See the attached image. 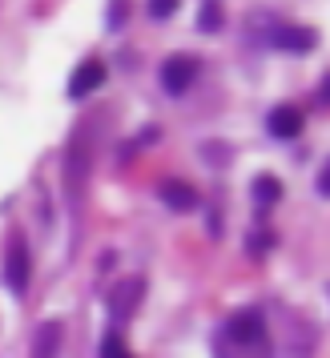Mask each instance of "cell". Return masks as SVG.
<instances>
[{
    "label": "cell",
    "mask_w": 330,
    "mask_h": 358,
    "mask_svg": "<svg viewBox=\"0 0 330 358\" xmlns=\"http://www.w3.org/2000/svg\"><path fill=\"white\" fill-rule=\"evenodd\" d=\"M270 350H274V346H270L266 318L258 310L234 314L214 338V358H270Z\"/></svg>",
    "instance_id": "1"
},
{
    "label": "cell",
    "mask_w": 330,
    "mask_h": 358,
    "mask_svg": "<svg viewBox=\"0 0 330 358\" xmlns=\"http://www.w3.org/2000/svg\"><path fill=\"white\" fill-rule=\"evenodd\" d=\"M157 77H162V89L169 97H182L185 89L198 81V61H194V57H169V61L157 69Z\"/></svg>",
    "instance_id": "2"
},
{
    "label": "cell",
    "mask_w": 330,
    "mask_h": 358,
    "mask_svg": "<svg viewBox=\"0 0 330 358\" xmlns=\"http://www.w3.org/2000/svg\"><path fill=\"white\" fill-rule=\"evenodd\" d=\"M141 294H145V282H141V278H125V282L109 294V314H113V322L133 318V310H137V302H141Z\"/></svg>",
    "instance_id": "3"
},
{
    "label": "cell",
    "mask_w": 330,
    "mask_h": 358,
    "mask_svg": "<svg viewBox=\"0 0 330 358\" xmlns=\"http://www.w3.org/2000/svg\"><path fill=\"white\" fill-rule=\"evenodd\" d=\"M101 85H105V65H101V61H81L77 73L69 77V97L85 101V97H93Z\"/></svg>",
    "instance_id": "4"
},
{
    "label": "cell",
    "mask_w": 330,
    "mask_h": 358,
    "mask_svg": "<svg viewBox=\"0 0 330 358\" xmlns=\"http://www.w3.org/2000/svg\"><path fill=\"white\" fill-rule=\"evenodd\" d=\"M29 274H33V266H29V250H24V242H13L8 245V258H4V282H8V290L24 294L29 290Z\"/></svg>",
    "instance_id": "5"
},
{
    "label": "cell",
    "mask_w": 330,
    "mask_h": 358,
    "mask_svg": "<svg viewBox=\"0 0 330 358\" xmlns=\"http://www.w3.org/2000/svg\"><path fill=\"white\" fill-rule=\"evenodd\" d=\"M157 197H162L169 210H178V213L198 210V189L185 185V181H178V178H165L162 185H157Z\"/></svg>",
    "instance_id": "6"
},
{
    "label": "cell",
    "mask_w": 330,
    "mask_h": 358,
    "mask_svg": "<svg viewBox=\"0 0 330 358\" xmlns=\"http://www.w3.org/2000/svg\"><path fill=\"white\" fill-rule=\"evenodd\" d=\"M266 129L274 133L278 141H294L298 133H302V113H298L294 105H278L274 113L266 117Z\"/></svg>",
    "instance_id": "7"
},
{
    "label": "cell",
    "mask_w": 330,
    "mask_h": 358,
    "mask_svg": "<svg viewBox=\"0 0 330 358\" xmlns=\"http://www.w3.org/2000/svg\"><path fill=\"white\" fill-rule=\"evenodd\" d=\"M61 334H65V326L57 322V318H49V322L36 326V334H33V358H57V350H61Z\"/></svg>",
    "instance_id": "8"
},
{
    "label": "cell",
    "mask_w": 330,
    "mask_h": 358,
    "mask_svg": "<svg viewBox=\"0 0 330 358\" xmlns=\"http://www.w3.org/2000/svg\"><path fill=\"white\" fill-rule=\"evenodd\" d=\"M274 45L282 52H310L318 45V36L310 29H274Z\"/></svg>",
    "instance_id": "9"
},
{
    "label": "cell",
    "mask_w": 330,
    "mask_h": 358,
    "mask_svg": "<svg viewBox=\"0 0 330 358\" xmlns=\"http://www.w3.org/2000/svg\"><path fill=\"white\" fill-rule=\"evenodd\" d=\"M278 197H282V185L270 178V173H262V178L254 181V201H262V206H274Z\"/></svg>",
    "instance_id": "10"
},
{
    "label": "cell",
    "mask_w": 330,
    "mask_h": 358,
    "mask_svg": "<svg viewBox=\"0 0 330 358\" xmlns=\"http://www.w3.org/2000/svg\"><path fill=\"white\" fill-rule=\"evenodd\" d=\"M101 358H133V355L125 350L121 334H105V338H101Z\"/></svg>",
    "instance_id": "11"
},
{
    "label": "cell",
    "mask_w": 330,
    "mask_h": 358,
    "mask_svg": "<svg viewBox=\"0 0 330 358\" xmlns=\"http://www.w3.org/2000/svg\"><path fill=\"white\" fill-rule=\"evenodd\" d=\"M198 29L201 33H217V29H222V8H217V4H206V8H201Z\"/></svg>",
    "instance_id": "12"
},
{
    "label": "cell",
    "mask_w": 330,
    "mask_h": 358,
    "mask_svg": "<svg viewBox=\"0 0 330 358\" xmlns=\"http://www.w3.org/2000/svg\"><path fill=\"white\" fill-rule=\"evenodd\" d=\"M178 8H182V0H149V17L153 20H169Z\"/></svg>",
    "instance_id": "13"
},
{
    "label": "cell",
    "mask_w": 330,
    "mask_h": 358,
    "mask_svg": "<svg viewBox=\"0 0 330 358\" xmlns=\"http://www.w3.org/2000/svg\"><path fill=\"white\" fill-rule=\"evenodd\" d=\"M125 17H129V0H109V29H121L125 24Z\"/></svg>",
    "instance_id": "14"
},
{
    "label": "cell",
    "mask_w": 330,
    "mask_h": 358,
    "mask_svg": "<svg viewBox=\"0 0 330 358\" xmlns=\"http://www.w3.org/2000/svg\"><path fill=\"white\" fill-rule=\"evenodd\" d=\"M327 189H330V173L322 169V173H318V194H327Z\"/></svg>",
    "instance_id": "15"
}]
</instances>
